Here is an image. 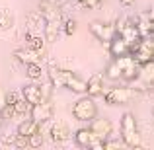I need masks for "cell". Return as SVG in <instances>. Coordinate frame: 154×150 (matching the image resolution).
<instances>
[{
  "instance_id": "obj_1",
  "label": "cell",
  "mask_w": 154,
  "mask_h": 150,
  "mask_svg": "<svg viewBox=\"0 0 154 150\" xmlns=\"http://www.w3.org/2000/svg\"><path fill=\"white\" fill-rule=\"evenodd\" d=\"M121 139L127 142L129 148H140L143 146V140L139 135V127H137V119L131 111L123 113L121 117Z\"/></svg>"
},
{
  "instance_id": "obj_2",
  "label": "cell",
  "mask_w": 154,
  "mask_h": 150,
  "mask_svg": "<svg viewBox=\"0 0 154 150\" xmlns=\"http://www.w3.org/2000/svg\"><path fill=\"white\" fill-rule=\"evenodd\" d=\"M70 111H72V117H74V119L90 123V121L96 119V115H98V105H96V99L92 98V96H86V98H80L78 101H74Z\"/></svg>"
},
{
  "instance_id": "obj_3",
  "label": "cell",
  "mask_w": 154,
  "mask_h": 150,
  "mask_svg": "<svg viewBox=\"0 0 154 150\" xmlns=\"http://www.w3.org/2000/svg\"><path fill=\"white\" fill-rule=\"evenodd\" d=\"M133 98H137L135 88H109V90H103V99L107 105H125Z\"/></svg>"
},
{
  "instance_id": "obj_4",
  "label": "cell",
  "mask_w": 154,
  "mask_h": 150,
  "mask_svg": "<svg viewBox=\"0 0 154 150\" xmlns=\"http://www.w3.org/2000/svg\"><path fill=\"white\" fill-rule=\"evenodd\" d=\"M74 140L78 146H86V148H100V150H105V140L100 139L90 127H84V129H78L74 133Z\"/></svg>"
},
{
  "instance_id": "obj_5",
  "label": "cell",
  "mask_w": 154,
  "mask_h": 150,
  "mask_svg": "<svg viewBox=\"0 0 154 150\" xmlns=\"http://www.w3.org/2000/svg\"><path fill=\"white\" fill-rule=\"evenodd\" d=\"M88 29H90V33L96 35L100 41H111V39L117 35L115 26H111V23H105V22H100V20H94V22H90Z\"/></svg>"
},
{
  "instance_id": "obj_6",
  "label": "cell",
  "mask_w": 154,
  "mask_h": 150,
  "mask_svg": "<svg viewBox=\"0 0 154 150\" xmlns=\"http://www.w3.org/2000/svg\"><path fill=\"white\" fill-rule=\"evenodd\" d=\"M63 80H64V88H68L70 92H74V94H86V80H82L72 70H64L63 68Z\"/></svg>"
},
{
  "instance_id": "obj_7",
  "label": "cell",
  "mask_w": 154,
  "mask_h": 150,
  "mask_svg": "<svg viewBox=\"0 0 154 150\" xmlns=\"http://www.w3.org/2000/svg\"><path fill=\"white\" fill-rule=\"evenodd\" d=\"M53 111H55V107H53V101L51 99H41L39 103H35L33 107H31V115L37 123H41V121H47V119H53Z\"/></svg>"
},
{
  "instance_id": "obj_8",
  "label": "cell",
  "mask_w": 154,
  "mask_h": 150,
  "mask_svg": "<svg viewBox=\"0 0 154 150\" xmlns=\"http://www.w3.org/2000/svg\"><path fill=\"white\" fill-rule=\"evenodd\" d=\"M103 80L105 76L102 72H96V74H92L90 78L86 80V94L92 96V98H96V96H102L103 94Z\"/></svg>"
},
{
  "instance_id": "obj_9",
  "label": "cell",
  "mask_w": 154,
  "mask_h": 150,
  "mask_svg": "<svg viewBox=\"0 0 154 150\" xmlns=\"http://www.w3.org/2000/svg\"><path fill=\"white\" fill-rule=\"evenodd\" d=\"M90 129L100 136V139H103V140L113 133V125H111V121L105 119V117H100V119L96 117V119H92V121H90Z\"/></svg>"
},
{
  "instance_id": "obj_10",
  "label": "cell",
  "mask_w": 154,
  "mask_h": 150,
  "mask_svg": "<svg viewBox=\"0 0 154 150\" xmlns=\"http://www.w3.org/2000/svg\"><path fill=\"white\" fill-rule=\"evenodd\" d=\"M14 59L18 60V63H23L27 66V64L31 63H39V59H41V53L31 49V47H26V49H16L14 51Z\"/></svg>"
},
{
  "instance_id": "obj_11",
  "label": "cell",
  "mask_w": 154,
  "mask_h": 150,
  "mask_svg": "<svg viewBox=\"0 0 154 150\" xmlns=\"http://www.w3.org/2000/svg\"><path fill=\"white\" fill-rule=\"evenodd\" d=\"M39 12L45 16V20H63L60 6L55 0H43V2L39 4Z\"/></svg>"
},
{
  "instance_id": "obj_12",
  "label": "cell",
  "mask_w": 154,
  "mask_h": 150,
  "mask_svg": "<svg viewBox=\"0 0 154 150\" xmlns=\"http://www.w3.org/2000/svg\"><path fill=\"white\" fill-rule=\"evenodd\" d=\"M63 33V20H47L45 23V41L55 43Z\"/></svg>"
},
{
  "instance_id": "obj_13",
  "label": "cell",
  "mask_w": 154,
  "mask_h": 150,
  "mask_svg": "<svg viewBox=\"0 0 154 150\" xmlns=\"http://www.w3.org/2000/svg\"><path fill=\"white\" fill-rule=\"evenodd\" d=\"M131 53V45L129 41H125L121 35H115L111 39V49H109V55L115 59V57H121V55H129Z\"/></svg>"
},
{
  "instance_id": "obj_14",
  "label": "cell",
  "mask_w": 154,
  "mask_h": 150,
  "mask_svg": "<svg viewBox=\"0 0 154 150\" xmlns=\"http://www.w3.org/2000/svg\"><path fill=\"white\" fill-rule=\"evenodd\" d=\"M70 135V129H68L66 123L63 121H53V127H51V139L55 142H64Z\"/></svg>"
},
{
  "instance_id": "obj_15",
  "label": "cell",
  "mask_w": 154,
  "mask_h": 150,
  "mask_svg": "<svg viewBox=\"0 0 154 150\" xmlns=\"http://www.w3.org/2000/svg\"><path fill=\"white\" fill-rule=\"evenodd\" d=\"M47 66H49V82L55 88H64L63 68L59 66V63H57V60H49V63H47Z\"/></svg>"
},
{
  "instance_id": "obj_16",
  "label": "cell",
  "mask_w": 154,
  "mask_h": 150,
  "mask_svg": "<svg viewBox=\"0 0 154 150\" xmlns=\"http://www.w3.org/2000/svg\"><path fill=\"white\" fill-rule=\"evenodd\" d=\"M137 27H139V31H140V35L143 37H148V35L154 31V22H152V14H140L139 18H137Z\"/></svg>"
},
{
  "instance_id": "obj_17",
  "label": "cell",
  "mask_w": 154,
  "mask_h": 150,
  "mask_svg": "<svg viewBox=\"0 0 154 150\" xmlns=\"http://www.w3.org/2000/svg\"><path fill=\"white\" fill-rule=\"evenodd\" d=\"M37 131H39V123L33 119V117H26V119H22L18 123V129H16L18 135H26V136L33 135V133H37Z\"/></svg>"
},
{
  "instance_id": "obj_18",
  "label": "cell",
  "mask_w": 154,
  "mask_h": 150,
  "mask_svg": "<svg viewBox=\"0 0 154 150\" xmlns=\"http://www.w3.org/2000/svg\"><path fill=\"white\" fill-rule=\"evenodd\" d=\"M22 98L27 99L31 105L39 103V101H41V88H39L37 84H27V86L22 88Z\"/></svg>"
},
{
  "instance_id": "obj_19",
  "label": "cell",
  "mask_w": 154,
  "mask_h": 150,
  "mask_svg": "<svg viewBox=\"0 0 154 150\" xmlns=\"http://www.w3.org/2000/svg\"><path fill=\"white\" fill-rule=\"evenodd\" d=\"M26 23H27L29 29H41V27H45L47 20L41 12H29V14L26 16Z\"/></svg>"
},
{
  "instance_id": "obj_20",
  "label": "cell",
  "mask_w": 154,
  "mask_h": 150,
  "mask_svg": "<svg viewBox=\"0 0 154 150\" xmlns=\"http://www.w3.org/2000/svg\"><path fill=\"white\" fill-rule=\"evenodd\" d=\"M139 80H143L146 86H152L154 84V60H148L140 66V76Z\"/></svg>"
},
{
  "instance_id": "obj_21",
  "label": "cell",
  "mask_w": 154,
  "mask_h": 150,
  "mask_svg": "<svg viewBox=\"0 0 154 150\" xmlns=\"http://www.w3.org/2000/svg\"><path fill=\"white\" fill-rule=\"evenodd\" d=\"M14 107H16V117H14V119H23V117H29L31 115V107H33V105H31L27 99L22 98L18 103L14 105Z\"/></svg>"
},
{
  "instance_id": "obj_22",
  "label": "cell",
  "mask_w": 154,
  "mask_h": 150,
  "mask_svg": "<svg viewBox=\"0 0 154 150\" xmlns=\"http://www.w3.org/2000/svg\"><path fill=\"white\" fill-rule=\"evenodd\" d=\"M26 43H27V47H31V49H35L39 53H43V49H45V39L39 37V35H33L31 31L26 33Z\"/></svg>"
},
{
  "instance_id": "obj_23",
  "label": "cell",
  "mask_w": 154,
  "mask_h": 150,
  "mask_svg": "<svg viewBox=\"0 0 154 150\" xmlns=\"http://www.w3.org/2000/svg\"><path fill=\"white\" fill-rule=\"evenodd\" d=\"M105 72H107V78L111 80V82H117V80L123 78V68L117 64V60L113 59L111 63L107 64V68H105Z\"/></svg>"
},
{
  "instance_id": "obj_24",
  "label": "cell",
  "mask_w": 154,
  "mask_h": 150,
  "mask_svg": "<svg viewBox=\"0 0 154 150\" xmlns=\"http://www.w3.org/2000/svg\"><path fill=\"white\" fill-rule=\"evenodd\" d=\"M12 26H14L12 12L8 10V8H0V29L8 31V29H12Z\"/></svg>"
},
{
  "instance_id": "obj_25",
  "label": "cell",
  "mask_w": 154,
  "mask_h": 150,
  "mask_svg": "<svg viewBox=\"0 0 154 150\" xmlns=\"http://www.w3.org/2000/svg\"><path fill=\"white\" fill-rule=\"evenodd\" d=\"M133 23H135V22H133L131 18H127V16L123 14V16H119V18L115 20V23H113V26H115V31H117V35H121L125 29H127V27H131Z\"/></svg>"
},
{
  "instance_id": "obj_26",
  "label": "cell",
  "mask_w": 154,
  "mask_h": 150,
  "mask_svg": "<svg viewBox=\"0 0 154 150\" xmlns=\"http://www.w3.org/2000/svg\"><path fill=\"white\" fill-rule=\"evenodd\" d=\"M27 76H29L31 80H39L43 76V68H41V64L39 63H31V64H27Z\"/></svg>"
},
{
  "instance_id": "obj_27",
  "label": "cell",
  "mask_w": 154,
  "mask_h": 150,
  "mask_svg": "<svg viewBox=\"0 0 154 150\" xmlns=\"http://www.w3.org/2000/svg\"><path fill=\"white\" fill-rule=\"evenodd\" d=\"M76 27H78V23H76L74 18L63 20V33H64V35H74V33H76Z\"/></svg>"
},
{
  "instance_id": "obj_28",
  "label": "cell",
  "mask_w": 154,
  "mask_h": 150,
  "mask_svg": "<svg viewBox=\"0 0 154 150\" xmlns=\"http://www.w3.org/2000/svg\"><path fill=\"white\" fill-rule=\"evenodd\" d=\"M27 139H29V148H39L45 142V136H43L41 133H33V135H29Z\"/></svg>"
},
{
  "instance_id": "obj_29",
  "label": "cell",
  "mask_w": 154,
  "mask_h": 150,
  "mask_svg": "<svg viewBox=\"0 0 154 150\" xmlns=\"http://www.w3.org/2000/svg\"><path fill=\"white\" fill-rule=\"evenodd\" d=\"M0 117H2L4 121L14 119V117H16V107H14V105H10V103H6L2 107V111H0Z\"/></svg>"
},
{
  "instance_id": "obj_30",
  "label": "cell",
  "mask_w": 154,
  "mask_h": 150,
  "mask_svg": "<svg viewBox=\"0 0 154 150\" xmlns=\"http://www.w3.org/2000/svg\"><path fill=\"white\" fill-rule=\"evenodd\" d=\"M39 88H41V99H51L53 98V90H55V86H53L51 82L39 84Z\"/></svg>"
},
{
  "instance_id": "obj_31",
  "label": "cell",
  "mask_w": 154,
  "mask_h": 150,
  "mask_svg": "<svg viewBox=\"0 0 154 150\" xmlns=\"http://www.w3.org/2000/svg\"><path fill=\"white\" fill-rule=\"evenodd\" d=\"M113 148H127V142L123 139H111L105 140V150H113Z\"/></svg>"
},
{
  "instance_id": "obj_32",
  "label": "cell",
  "mask_w": 154,
  "mask_h": 150,
  "mask_svg": "<svg viewBox=\"0 0 154 150\" xmlns=\"http://www.w3.org/2000/svg\"><path fill=\"white\" fill-rule=\"evenodd\" d=\"M14 146H16V148H29V139H27L26 135H18V133H16Z\"/></svg>"
},
{
  "instance_id": "obj_33",
  "label": "cell",
  "mask_w": 154,
  "mask_h": 150,
  "mask_svg": "<svg viewBox=\"0 0 154 150\" xmlns=\"http://www.w3.org/2000/svg\"><path fill=\"white\" fill-rule=\"evenodd\" d=\"M20 99H22V94H18L16 90H10V92H6V103H10V105H16Z\"/></svg>"
},
{
  "instance_id": "obj_34",
  "label": "cell",
  "mask_w": 154,
  "mask_h": 150,
  "mask_svg": "<svg viewBox=\"0 0 154 150\" xmlns=\"http://www.w3.org/2000/svg\"><path fill=\"white\" fill-rule=\"evenodd\" d=\"M51 127H53V121L51 119L41 121V123H39V131L37 133H41L43 136H45V135H51Z\"/></svg>"
},
{
  "instance_id": "obj_35",
  "label": "cell",
  "mask_w": 154,
  "mask_h": 150,
  "mask_svg": "<svg viewBox=\"0 0 154 150\" xmlns=\"http://www.w3.org/2000/svg\"><path fill=\"white\" fill-rule=\"evenodd\" d=\"M102 4V0H84L82 2V6L86 8V10H96V8Z\"/></svg>"
},
{
  "instance_id": "obj_36",
  "label": "cell",
  "mask_w": 154,
  "mask_h": 150,
  "mask_svg": "<svg viewBox=\"0 0 154 150\" xmlns=\"http://www.w3.org/2000/svg\"><path fill=\"white\" fill-rule=\"evenodd\" d=\"M6 105V92L0 90V111H2V107Z\"/></svg>"
},
{
  "instance_id": "obj_37",
  "label": "cell",
  "mask_w": 154,
  "mask_h": 150,
  "mask_svg": "<svg viewBox=\"0 0 154 150\" xmlns=\"http://www.w3.org/2000/svg\"><path fill=\"white\" fill-rule=\"evenodd\" d=\"M121 4H123V6H133V4H135V0H119Z\"/></svg>"
},
{
  "instance_id": "obj_38",
  "label": "cell",
  "mask_w": 154,
  "mask_h": 150,
  "mask_svg": "<svg viewBox=\"0 0 154 150\" xmlns=\"http://www.w3.org/2000/svg\"><path fill=\"white\" fill-rule=\"evenodd\" d=\"M152 117H154V107H152Z\"/></svg>"
},
{
  "instance_id": "obj_39",
  "label": "cell",
  "mask_w": 154,
  "mask_h": 150,
  "mask_svg": "<svg viewBox=\"0 0 154 150\" xmlns=\"http://www.w3.org/2000/svg\"><path fill=\"white\" fill-rule=\"evenodd\" d=\"M152 22H154V14H152Z\"/></svg>"
}]
</instances>
